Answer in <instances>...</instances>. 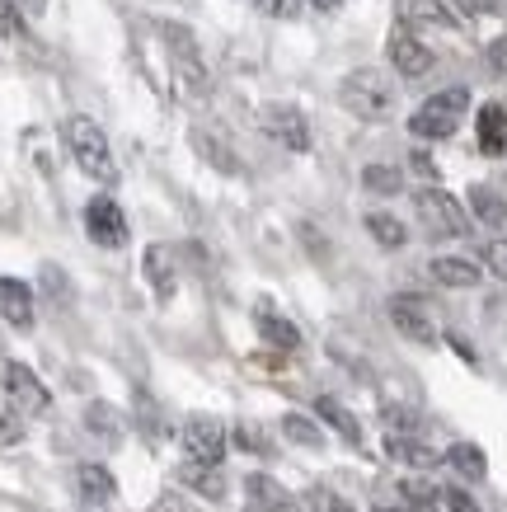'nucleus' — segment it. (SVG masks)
<instances>
[{
  "label": "nucleus",
  "instance_id": "423d86ee",
  "mask_svg": "<svg viewBox=\"0 0 507 512\" xmlns=\"http://www.w3.org/2000/svg\"><path fill=\"white\" fill-rule=\"evenodd\" d=\"M259 127H263V137H273L282 151H296V156L310 151V123L296 104H263Z\"/></svg>",
  "mask_w": 507,
  "mask_h": 512
},
{
  "label": "nucleus",
  "instance_id": "c85d7f7f",
  "mask_svg": "<svg viewBox=\"0 0 507 512\" xmlns=\"http://www.w3.org/2000/svg\"><path fill=\"white\" fill-rule=\"evenodd\" d=\"M404 15H409V19H428V24H446V29L456 24V15H451V10H442L437 0H409V10H404Z\"/></svg>",
  "mask_w": 507,
  "mask_h": 512
},
{
  "label": "nucleus",
  "instance_id": "a18cd8bd",
  "mask_svg": "<svg viewBox=\"0 0 507 512\" xmlns=\"http://www.w3.org/2000/svg\"><path fill=\"white\" fill-rule=\"evenodd\" d=\"M249 512H259V508H249Z\"/></svg>",
  "mask_w": 507,
  "mask_h": 512
},
{
  "label": "nucleus",
  "instance_id": "4c0bfd02",
  "mask_svg": "<svg viewBox=\"0 0 507 512\" xmlns=\"http://www.w3.org/2000/svg\"><path fill=\"white\" fill-rule=\"evenodd\" d=\"M235 442H240V447H249V451H263V456H268V437L263 433H254V428H240V433H235Z\"/></svg>",
  "mask_w": 507,
  "mask_h": 512
},
{
  "label": "nucleus",
  "instance_id": "6ab92c4d",
  "mask_svg": "<svg viewBox=\"0 0 507 512\" xmlns=\"http://www.w3.org/2000/svg\"><path fill=\"white\" fill-rule=\"evenodd\" d=\"M245 489H249V503H254L259 512H292L296 508L292 494H287V489H282L273 475H249Z\"/></svg>",
  "mask_w": 507,
  "mask_h": 512
},
{
  "label": "nucleus",
  "instance_id": "0eeeda50",
  "mask_svg": "<svg viewBox=\"0 0 507 512\" xmlns=\"http://www.w3.org/2000/svg\"><path fill=\"white\" fill-rule=\"evenodd\" d=\"M0 390L10 395V404H15L19 414H47V404H52L38 372L24 367V362H0Z\"/></svg>",
  "mask_w": 507,
  "mask_h": 512
},
{
  "label": "nucleus",
  "instance_id": "9d476101",
  "mask_svg": "<svg viewBox=\"0 0 507 512\" xmlns=\"http://www.w3.org/2000/svg\"><path fill=\"white\" fill-rule=\"evenodd\" d=\"M390 325L400 329L404 339H414V343H437L442 339L423 296H390Z\"/></svg>",
  "mask_w": 507,
  "mask_h": 512
},
{
  "label": "nucleus",
  "instance_id": "79ce46f5",
  "mask_svg": "<svg viewBox=\"0 0 507 512\" xmlns=\"http://www.w3.org/2000/svg\"><path fill=\"white\" fill-rule=\"evenodd\" d=\"M306 5H315V10H324V15H329V10H338L343 0H306Z\"/></svg>",
  "mask_w": 507,
  "mask_h": 512
},
{
  "label": "nucleus",
  "instance_id": "6e6552de",
  "mask_svg": "<svg viewBox=\"0 0 507 512\" xmlns=\"http://www.w3.org/2000/svg\"><path fill=\"white\" fill-rule=\"evenodd\" d=\"M385 52H390V66H395L404 80L428 76V71H432V47L423 43L414 29H409V19H400V24L390 29V43H385Z\"/></svg>",
  "mask_w": 507,
  "mask_h": 512
},
{
  "label": "nucleus",
  "instance_id": "a211bd4d",
  "mask_svg": "<svg viewBox=\"0 0 507 512\" xmlns=\"http://www.w3.org/2000/svg\"><path fill=\"white\" fill-rule=\"evenodd\" d=\"M385 451H390V461H400V466H409V470H432L442 456L428 447V442H418V437H385Z\"/></svg>",
  "mask_w": 507,
  "mask_h": 512
},
{
  "label": "nucleus",
  "instance_id": "9b49d317",
  "mask_svg": "<svg viewBox=\"0 0 507 512\" xmlns=\"http://www.w3.org/2000/svg\"><path fill=\"white\" fill-rule=\"evenodd\" d=\"M141 268H146V278H151L155 296H160V301H169V296H174V287H179V264H174V249H169V245H146Z\"/></svg>",
  "mask_w": 507,
  "mask_h": 512
},
{
  "label": "nucleus",
  "instance_id": "b1692460",
  "mask_svg": "<svg viewBox=\"0 0 507 512\" xmlns=\"http://www.w3.org/2000/svg\"><path fill=\"white\" fill-rule=\"evenodd\" d=\"M470 212H475L484 226H503V221H507V202L498 198L493 188L475 184V188H470Z\"/></svg>",
  "mask_w": 507,
  "mask_h": 512
},
{
  "label": "nucleus",
  "instance_id": "a878e982",
  "mask_svg": "<svg viewBox=\"0 0 507 512\" xmlns=\"http://www.w3.org/2000/svg\"><path fill=\"white\" fill-rule=\"evenodd\" d=\"M282 433L292 437L296 447H324V433H320V423L315 419H306V414H287V419H282Z\"/></svg>",
  "mask_w": 507,
  "mask_h": 512
},
{
  "label": "nucleus",
  "instance_id": "39448f33",
  "mask_svg": "<svg viewBox=\"0 0 507 512\" xmlns=\"http://www.w3.org/2000/svg\"><path fill=\"white\" fill-rule=\"evenodd\" d=\"M179 447H184L188 466H221V456H226V428L216 419H207V414H193V419H184V428H179Z\"/></svg>",
  "mask_w": 507,
  "mask_h": 512
},
{
  "label": "nucleus",
  "instance_id": "f3484780",
  "mask_svg": "<svg viewBox=\"0 0 507 512\" xmlns=\"http://www.w3.org/2000/svg\"><path fill=\"white\" fill-rule=\"evenodd\" d=\"M315 414H320V419L329 423V428H334V433L343 437L348 447H362V423H357V414L343 400H334V395H320V400H315Z\"/></svg>",
  "mask_w": 507,
  "mask_h": 512
},
{
  "label": "nucleus",
  "instance_id": "20e7f679",
  "mask_svg": "<svg viewBox=\"0 0 507 512\" xmlns=\"http://www.w3.org/2000/svg\"><path fill=\"white\" fill-rule=\"evenodd\" d=\"M414 212L418 221H423V231L428 235H442V240H461V235H470V217H465V207L451 193H442V188H418L414 193Z\"/></svg>",
  "mask_w": 507,
  "mask_h": 512
},
{
  "label": "nucleus",
  "instance_id": "c9c22d12",
  "mask_svg": "<svg viewBox=\"0 0 507 512\" xmlns=\"http://www.w3.org/2000/svg\"><path fill=\"white\" fill-rule=\"evenodd\" d=\"M193 146H198V151H207V160H212V165H221V170H235V160H231V151H226V146H212V141L202 137H193Z\"/></svg>",
  "mask_w": 507,
  "mask_h": 512
},
{
  "label": "nucleus",
  "instance_id": "f8f14e48",
  "mask_svg": "<svg viewBox=\"0 0 507 512\" xmlns=\"http://www.w3.org/2000/svg\"><path fill=\"white\" fill-rule=\"evenodd\" d=\"M0 320L15 329H33V292L29 282L0 278Z\"/></svg>",
  "mask_w": 507,
  "mask_h": 512
},
{
  "label": "nucleus",
  "instance_id": "5701e85b",
  "mask_svg": "<svg viewBox=\"0 0 507 512\" xmlns=\"http://www.w3.org/2000/svg\"><path fill=\"white\" fill-rule=\"evenodd\" d=\"M367 231H371V240H376L381 249H404V245H409L404 221L390 217V212H367Z\"/></svg>",
  "mask_w": 507,
  "mask_h": 512
},
{
  "label": "nucleus",
  "instance_id": "72a5a7b5",
  "mask_svg": "<svg viewBox=\"0 0 507 512\" xmlns=\"http://www.w3.org/2000/svg\"><path fill=\"white\" fill-rule=\"evenodd\" d=\"M15 442H24V419L15 409H0V447H15Z\"/></svg>",
  "mask_w": 507,
  "mask_h": 512
},
{
  "label": "nucleus",
  "instance_id": "2f4dec72",
  "mask_svg": "<svg viewBox=\"0 0 507 512\" xmlns=\"http://www.w3.org/2000/svg\"><path fill=\"white\" fill-rule=\"evenodd\" d=\"M479 259H484V268H489L493 278H503V282H507V240H489Z\"/></svg>",
  "mask_w": 507,
  "mask_h": 512
},
{
  "label": "nucleus",
  "instance_id": "4468645a",
  "mask_svg": "<svg viewBox=\"0 0 507 512\" xmlns=\"http://www.w3.org/2000/svg\"><path fill=\"white\" fill-rule=\"evenodd\" d=\"M76 489L85 503H94V508H104V503H113L118 498V480H113V470L99 466V461H85V466H76Z\"/></svg>",
  "mask_w": 507,
  "mask_h": 512
},
{
  "label": "nucleus",
  "instance_id": "e433bc0d",
  "mask_svg": "<svg viewBox=\"0 0 507 512\" xmlns=\"http://www.w3.org/2000/svg\"><path fill=\"white\" fill-rule=\"evenodd\" d=\"M489 66L498 71V76H507V33H498L489 43Z\"/></svg>",
  "mask_w": 507,
  "mask_h": 512
},
{
  "label": "nucleus",
  "instance_id": "f03ea898",
  "mask_svg": "<svg viewBox=\"0 0 507 512\" xmlns=\"http://www.w3.org/2000/svg\"><path fill=\"white\" fill-rule=\"evenodd\" d=\"M465 113H470V90H465V85H451V90L432 94V99L418 104L414 118H409V132H414L418 141H446V137H456V127H461Z\"/></svg>",
  "mask_w": 507,
  "mask_h": 512
},
{
  "label": "nucleus",
  "instance_id": "ddd939ff",
  "mask_svg": "<svg viewBox=\"0 0 507 512\" xmlns=\"http://www.w3.org/2000/svg\"><path fill=\"white\" fill-rule=\"evenodd\" d=\"M475 132H479V151L493 160L507 156V109L503 104H484L475 118Z\"/></svg>",
  "mask_w": 507,
  "mask_h": 512
},
{
  "label": "nucleus",
  "instance_id": "37998d69",
  "mask_svg": "<svg viewBox=\"0 0 507 512\" xmlns=\"http://www.w3.org/2000/svg\"><path fill=\"white\" fill-rule=\"evenodd\" d=\"M24 5H29V10H33V15H38V10H43V5H47V0H24Z\"/></svg>",
  "mask_w": 507,
  "mask_h": 512
},
{
  "label": "nucleus",
  "instance_id": "393cba45",
  "mask_svg": "<svg viewBox=\"0 0 507 512\" xmlns=\"http://www.w3.org/2000/svg\"><path fill=\"white\" fill-rule=\"evenodd\" d=\"M362 188H367V193H381V198H395L404 188V174L395 170V165H367V170H362Z\"/></svg>",
  "mask_w": 507,
  "mask_h": 512
},
{
  "label": "nucleus",
  "instance_id": "a19ab883",
  "mask_svg": "<svg viewBox=\"0 0 507 512\" xmlns=\"http://www.w3.org/2000/svg\"><path fill=\"white\" fill-rule=\"evenodd\" d=\"M446 343H451V348H456V353H461L465 362H470V367H475V362H479V357H475V348H470V343H465L461 334H446Z\"/></svg>",
  "mask_w": 507,
  "mask_h": 512
},
{
  "label": "nucleus",
  "instance_id": "58836bf2",
  "mask_svg": "<svg viewBox=\"0 0 507 512\" xmlns=\"http://www.w3.org/2000/svg\"><path fill=\"white\" fill-rule=\"evenodd\" d=\"M470 15H498V10H507V0H461Z\"/></svg>",
  "mask_w": 507,
  "mask_h": 512
},
{
  "label": "nucleus",
  "instance_id": "aec40b11",
  "mask_svg": "<svg viewBox=\"0 0 507 512\" xmlns=\"http://www.w3.org/2000/svg\"><path fill=\"white\" fill-rule=\"evenodd\" d=\"M254 325H259L263 343H273V348H282V353H292V348H301V329H296L292 320H282L277 311H268V306H263V311L254 315Z\"/></svg>",
  "mask_w": 507,
  "mask_h": 512
},
{
  "label": "nucleus",
  "instance_id": "1a4fd4ad",
  "mask_svg": "<svg viewBox=\"0 0 507 512\" xmlns=\"http://www.w3.org/2000/svg\"><path fill=\"white\" fill-rule=\"evenodd\" d=\"M85 231H90L94 245L123 249L127 245V217H123V207L108 198V193L90 198V202H85Z\"/></svg>",
  "mask_w": 507,
  "mask_h": 512
},
{
  "label": "nucleus",
  "instance_id": "2eb2a0df",
  "mask_svg": "<svg viewBox=\"0 0 507 512\" xmlns=\"http://www.w3.org/2000/svg\"><path fill=\"white\" fill-rule=\"evenodd\" d=\"M174 85L184 94H193V99H207V94H212V76H207V66L198 62V52L188 47V38H184V47L174 52Z\"/></svg>",
  "mask_w": 507,
  "mask_h": 512
},
{
  "label": "nucleus",
  "instance_id": "412c9836",
  "mask_svg": "<svg viewBox=\"0 0 507 512\" xmlns=\"http://www.w3.org/2000/svg\"><path fill=\"white\" fill-rule=\"evenodd\" d=\"M442 461H446L451 470H456L461 480H470V484H479L484 475H489V456H484V451H479L475 442H456V447L446 451Z\"/></svg>",
  "mask_w": 507,
  "mask_h": 512
},
{
  "label": "nucleus",
  "instance_id": "c03bdc74",
  "mask_svg": "<svg viewBox=\"0 0 507 512\" xmlns=\"http://www.w3.org/2000/svg\"><path fill=\"white\" fill-rule=\"evenodd\" d=\"M0 353H5V339H0Z\"/></svg>",
  "mask_w": 507,
  "mask_h": 512
},
{
  "label": "nucleus",
  "instance_id": "cd10ccee",
  "mask_svg": "<svg viewBox=\"0 0 507 512\" xmlns=\"http://www.w3.org/2000/svg\"><path fill=\"white\" fill-rule=\"evenodd\" d=\"M400 498L409 503V508H432V503H442V489L437 484H428V480H400Z\"/></svg>",
  "mask_w": 507,
  "mask_h": 512
},
{
  "label": "nucleus",
  "instance_id": "c756f323",
  "mask_svg": "<svg viewBox=\"0 0 507 512\" xmlns=\"http://www.w3.org/2000/svg\"><path fill=\"white\" fill-rule=\"evenodd\" d=\"M306 508L310 512H357L353 503H348V498H338L334 489H310V494H306Z\"/></svg>",
  "mask_w": 507,
  "mask_h": 512
},
{
  "label": "nucleus",
  "instance_id": "bb28decb",
  "mask_svg": "<svg viewBox=\"0 0 507 512\" xmlns=\"http://www.w3.org/2000/svg\"><path fill=\"white\" fill-rule=\"evenodd\" d=\"M184 484H193L202 498H221V494H226V480H221V470H212V466H188L184 470Z\"/></svg>",
  "mask_w": 507,
  "mask_h": 512
},
{
  "label": "nucleus",
  "instance_id": "dca6fc26",
  "mask_svg": "<svg viewBox=\"0 0 507 512\" xmlns=\"http://www.w3.org/2000/svg\"><path fill=\"white\" fill-rule=\"evenodd\" d=\"M432 282H442V287H456V292H470V287H479V264H470V259H456V254H437L428 264Z\"/></svg>",
  "mask_w": 507,
  "mask_h": 512
},
{
  "label": "nucleus",
  "instance_id": "7ed1b4c3",
  "mask_svg": "<svg viewBox=\"0 0 507 512\" xmlns=\"http://www.w3.org/2000/svg\"><path fill=\"white\" fill-rule=\"evenodd\" d=\"M66 146H71V156H76V165L90 179H99V184H113L118 179V165H113V151H108V137L104 127L94 123V118H85V113H76V118H66Z\"/></svg>",
  "mask_w": 507,
  "mask_h": 512
},
{
  "label": "nucleus",
  "instance_id": "7c9ffc66",
  "mask_svg": "<svg viewBox=\"0 0 507 512\" xmlns=\"http://www.w3.org/2000/svg\"><path fill=\"white\" fill-rule=\"evenodd\" d=\"M381 419L395 428V437H409V433H418V414L414 409H400V404H385L381 409Z\"/></svg>",
  "mask_w": 507,
  "mask_h": 512
},
{
  "label": "nucleus",
  "instance_id": "f257e3e1",
  "mask_svg": "<svg viewBox=\"0 0 507 512\" xmlns=\"http://www.w3.org/2000/svg\"><path fill=\"white\" fill-rule=\"evenodd\" d=\"M338 99H343V109L353 113V118H362V123H385L390 109H395V85H390L381 71L362 66L353 76H343Z\"/></svg>",
  "mask_w": 507,
  "mask_h": 512
},
{
  "label": "nucleus",
  "instance_id": "f704fd0d",
  "mask_svg": "<svg viewBox=\"0 0 507 512\" xmlns=\"http://www.w3.org/2000/svg\"><path fill=\"white\" fill-rule=\"evenodd\" d=\"M442 508L446 512H479V503L465 494V489H456V484H451V489H442Z\"/></svg>",
  "mask_w": 507,
  "mask_h": 512
},
{
  "label": "nucleus",
  "instance_id": "473e14b6",
  "mask_svg": "<svg viewBox=\"0 0 507 512\" xmlns=\"http://www.w3.org/2000/svg\"><path fill=\"white\" fill-rule=\"evenodd\" d=\"M254 5H259V15H268V19H296L306 10V0H254Z\"/></svg>",
  "mask_w": 507,
  "mask_h": 512
},
{
  "label": "nucleus",
  "instance_id": "ea45409f",
  "mask_svg": "<svg viewBox=\"0 0 507 512\" xmlns=\"http://www.w3.org/2000/svg\"><path fill=\"white\" fill-rule=\"evenodd\" d=\"M409 165H414V174H423V179H437V165H432L423 151H414V160H409Z\"/></svg>",
  "mask_w": 507,
  "mask_h": 512
},
{
  "label": "nucleus",
  "instance_id": "4be33fe9",
  "mask_svg": "<svg viewBox=\"0 0 507 512\" xmlns=\"http://www.w3.org/2000/svg\"><path fill=\"white\" fill-rule=\"evenodd\" d=\"M85 428H90L94 437H104V442H123V414L113 409V404H104V400H94L90 409H85Z\"/></svg>",
  "mask_w": 507,
  "mask_h": 512
}]
</instances>
